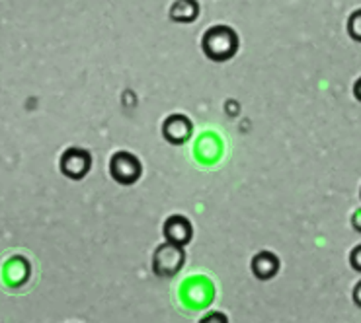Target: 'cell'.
Returning <instances> with one entry per match:
<instances>
[{"label":"cell","instance_id":"8992f818","mask_svg":"<svg viewBox=\"0 0 361 323\" xmlns=\"http://www.w3.org/2000/svg\"><path fill=\"white\" fill-rule=\"evenodd\" d=\"M162 234H164V240L185 248L193 238L192 222L182 215H172L166 218V222L162 226Z\"/></svg>","mask_w":361,"mask_h":323},{"label":"cell","instance_id":"ba28073f","mask_svg":"<svg viewBox=\"0 0 361 323\" xmlns=\"http://www.w3.org/2000/svg\"><path fill=\"white\" fill-rule=\"evenodd\" d=\"M169 16L176 24H192L200 18V4L197 0H176L170 6Z\"/></svg>","mask_w":361,"mask_h":323},{"label":"cell","instance_id":"3957f363","mask_svg":"<svg viewBox=\"0 0 361 323\" xmlns=\"http://www.w3.org/2000/svg\"><path fill=\"white\" fill-rule=\"evenodd\" d=\"M109 175L119 183V185H133L139 182L143 175V166L141 160L131 154V152H116L109 160Z\"/></svg>","mask_w":361,"mask_h":323},{"label":"cell","instance_id":"7c38bea8","mask_svg":"<svg viewBox=\"0 0 361 323\" xmlns=\"http://www.w3.org/2000/svg\"><path fill=\"white\" fill-rule=\"evenodd\" d=\"M353 302H355V306L361 308V281L353 286V294H352Z\"/></svg>","mask_w":361,"mask_h":323},{"label":"cell","instance_id":"30bf717a","mask_svg":"<svg viewBox=\"0 0 361 323\" xmlns=\"http://www.w3.org/2000/svg\"><path fill=\"white\" fill-rule=\"evenodd\" d=\"M350 265H352L353 271L361 273V243L352 249V253H350Z\"/></svg>","mask_w":361,"mask_h":323},{"label":"cell","instance_id":"5b68a950","mask_svg":"<svg viewBox=\"0 0 361 323\" xmlns=\"http://www.w3.org/2000/svg\"><path fill=\"white\" fill-rule=\"evenodd\" d=\"M193 123L192 119L182 113H172L162 123V137L172 146H182L192 139Z\"/></svg>","mask_w":361,"mask_h":323},{"label":"cell","instance_id":"4fadbf2b","mask_svg":"<svg viewBox=\"0 0 361 323\" xmlns=\"http://www.w3.org/2000/svg\"><path fill=\"white\" fill-rule=\"evenodd\" d=\"M215 319H219V322H227V315L223 314H207L205 317H203L202 322L203 323H209V322H215Z\"/></svg>","mask_w":361,"mask_h":323},{"label":"cell","instance_id":"6da1fadb","mask_svg":"<svg viewBox=\"0 0 361 323\" xmlns=\"http://www.w3.org/2000/svg\"><path fill=\"white\" fill-rule=\"evenodd\" d=\"M238 34L228 25H213L202 37V51L213 63L231 61L238 53Z\"/></svg>","mask_w":361,"mask_h":323},{"label":"cell","instance_id":"8fae6325","mask_svg":"<svg viewBox=\"0 0 361 323\" xmlns=\"http://www.w3.org/2000/svg\"><path fill=\"white\" fill-rule=\"evenodd\" d=\"M352 226H353V230H355V232L361 234V208H357V210L353 213Z\"/></svg>","mask_w":361,"mask_h":323},{"label":"cell","instance_id":"9c48e42d","mask_svg":"<svg viewBox=\"0 0 361 323\" xmlns=\"http://www.w3.org/2000/svg\"><path fill=\"white\" fill-rule=\"evenodd\" d=\"M348 35L353 42L361 43V8L355 10L352 16L348 18Z\"/></svg>","mask_w":361,"mask_h":323},{"label":"cell","instance_id":"7a4b0ae2","mask_svg":"<svg viewBox=\"0 0 361 323\" xmlns=\"http://www.w3.org/2000/svg\"><path fill=\"white\" fill-rule=\"evenodd\" d=\"M185 263L184 246L164 240L152 253V273L157 277H174Z\"/></svg>","mask_w":361,"mask_h":323},{"label":"cell","instance_id":"52a82bcc","mask_svg":"<svg viewBox=\"0 0 361 323\" xmlns=\"http://www.w3.org/2000/svg\"><path fill=\"white\" fill-rule=\"evenodd\" d=\"M252 273L258 281H271L279 271V259L271 251H260L252 257Z\"/></svg>","mask_w":361,"mask_h":323},{"label":"cell","instance_id":"5bb4252c","mask_svg":"<svg viewBox=\"0 0 361 323\" xmlns=\"http://www.w3.org/2000/svg\"><path fill=\"white\" fill-rule=\"evenodd\" d=\"M353 98L357 101H361V76L355 80V84H353Z\"/></svg>","mask_w":361,"mask_h":323},{"label":"cell","instance_id":"9a60e30c","mask_svg":"<svg viewBox=\"0 0 361 323\" xmlns=\"http://www.w3.org/2000/svg\"><path fill=\"white\" fill-rule=\"evenodd\" d=\"M360 199H361V191H360Z\"/></svg>","mask_w":361,"mask_h":323},{"label":"cell","instance_id":"277c9868","mask_svg":"<svg viewBox=\"0 0 361 323\" xmlns=\"http://www.w3.org/2000/svg\"><path fill=\"white\" fill-rule=\"evenodd\" d=\"M59 167L61 174L65 177L73 179V182H80V179H85L90 172V167H92V156L85 148H76V146L67 148L61 156Z\"/></svg>","mask_w":361,"mask_h":323}]
</instances>
